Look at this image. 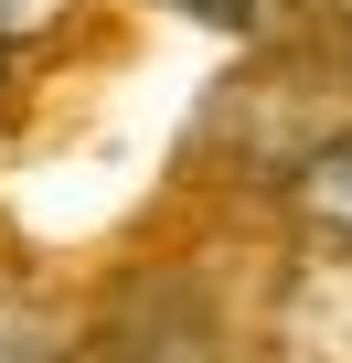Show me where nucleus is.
<instances>
[{
	"instance_id": "obj_7",
	"label": "nucleus",
	"mask_w": 352,
	"mask_h": 363,
	"mask_svg": "<svg viewBox=\"0 0 352 363\" xmlns=\"http://www.w3.org/2000/svg\"><path fill=\"white\" fill-rule=\"evenodd\" d=\"M341 33H352V0H341Z\"/></svg>"
},
{
	"instance_id": "obj_2",
	"label": "nucleus",
	"mask_w": 352,
	"mask_h": 363,
	"mask_svg": "<svg viewBox=\"0 0 352 363\" xmlns=\"http://www.w3.org/2000/svg\"><path fill=\"white\" fill-rule=\"evenodd\" d=\"M288 193H299V225H310L331 257H352V128H331V139L299 160Z\"/></svg>"
},
{
	"instance_id": "obj_4",
	"label": "nucleus",
	"mask_w": 352,
	"mask_h": 363,
	"mask_svg": "<svg viewBox=\"0 0 352 363\" xmlns=\"http://www.w3.org/2000/svg\"><path fill=\"white\" fill-rule=\"evenodd\" d=\"M64 22H75V0H0V54H11V43H43Z\"/></svg>"
},
{
	"instance_id": "obj_3",
	"label": "nucleus",
	"mask_w": 352,
	"mask_h": 363,
	"mask_svg": "<svg viewBox=\"0 0 352 363\" xmlns=\"http://www.w3.org/2000/svg\"><path fill=\"white\" fill-rule=\"evenodd\" d=\"M0 363H75V342L43 320V299L33 289H11L0 278Z\"/></svg>"
},
{
	"instance_id": "obj_1",
	"label": "nucleus",
	"mask_w": 352,
	"mask_h": 363,
	"mask_svg": "<svg viewBox=\"0 0 352 363\" xmlns=\"http://www.w3.org/2000/svg\"><path fill=\"white\" fill-rule=\"evenodd\" d=\"M75 363H235V352H225L214 299H203L182 267H139V278L107 289V310L86 320Z\"/></svg>"
},
{
	"instance_id": "obj_5",
	"label": "nucleus",
	"mask_w": 352,
	"mask_h": 363,
	"mask_svg": "<svg viewBox=\"0 0 352 363\" xmlns=\"http://www.w3.org/2000/svg\"><path fill=\"white\" fill-rule=\"evenodd\" d=\"M171 11H193V22H225V33H256L278 0H171Z\"/></svg>"
},
{
	"instance_id": "obj_6",
	"label": "nucleus",
	"mask_w": 352,
	"mask_h": 363,
	"mask_svg": "<svg viewBox=\"0 0 352 363\" xmlns=\"http://www.w3.org/2000/svg\"><path fill=\"white\" fill-rule=\"evenodd\" d=\"M0 107H11V75H0Z\"/></svg>"
}]
</instances>
